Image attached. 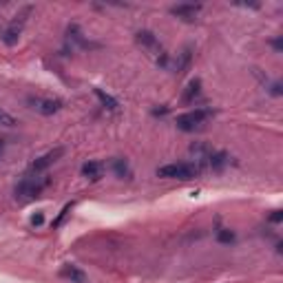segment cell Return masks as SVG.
I'll return each mask as SVG.
<instances>
[{
    "label": "cell",
    "instance_id": "cell-1",
    "mask_svg": "<svg viewBox=\"0 0 283 283\" xmlns=\"http://www.w3.org/2000/svg\"><path fill=\"white\" fill-rule=\"evenodd\" d=\"M204 170V166L199 162L188 164V162H175V164H166V166L157 168V177L162 179H192L199 177Z\"/></svg>",
    "mask_w": 283,
    "mask_h": 283
},
{
    "label": "cell",
    "instance_id": "cell-2",
    "mask_svg": "<svg viewBox=\"0 0 283 283\" xmlns=\"http://www.w3.org/2000/svg\"><path fill=\"white\" fill-rule=\"evenodd\" d=\"M51 184L49 177H40V175H27L20 184H16L14 195L16 199H34V197L42 195L44 188Z\"/></svg>",
    "mask_w": 283,
    "mask_h": 283
},
{
    "label": "cell",
    "instance_id": "cell-3",
    "mask_svg": "<svg viewBox=\"0 0 283 283\" xmlns=\"http://www.w3.org/2000/svg\"><path fill=\"white\" fill-rule=\"evenodd\" d=\"M212 117V111L210 109H195V111H188V113H182V115H177V120H175V124H177L179 131H186V133H190V131L199 129V126L204 124V122H208Z\"/></svg>",
    "mask_w": 283,
    "mask_h": 283
},
{
    "label": "cell",
    "instance_id": "cell-4",
    "mask_svg": "<svg viewBox=\"0 0 283 283\" xmlns=\"http://www.w3.org/2000/svg\"><path fill=\"white\" fill-rule=\"evenodd\" d=\"M27 104L34 111H38L40 115H53V113H58L62 109V100H58V97H34L31 95L27 100Z\"/></svg>",
    "mask_w": 283,
    "mask_h": 283
},
{
    "label": "cell",
    "instance_id": "cell-5",
    "mask_svg": "<svg viewBox=\"0 0 283 283\" xmlns=\"http://www.w3.org/2000/svg\"><path fill=\"white\" fill-rule=\"evenodd\" d=\"M62 153H64V149H60V146H58V149H53V151H49V153H44L42 157H38L34 164H31V175H42L44 170L51 166V164L58 162V157Z\"/></svg>",
    "mask_w": 283,
    "mask_h": 283
},
{
    "label": "cell",
    "instance_id": "cell-6",
    "mask_svg": "<svg viewBox=\"0 0 283 283\" xmlns=\"http://www.w3.org/2000/svg\"><path fill=\"white\" fill-rule=\"evenodd\" d=\"M102 175H104V164H102V162L89 159V162L82 166V177L89 179V182H100Z\"/></svg>",
    "mask_w": 283,
    "mask_h": 283
},
{
    "label": "cell",
    "instance_id": "cell-7",
    "mask_svg": "<svg viewBox=\"0 0 283 283\" xmlns=\"http://www.w3.org/2000/svg\"><path fill=\"white\" fill-rule=\"evenodd\" d=\"M60 277L67 279V281H71V283H87L89 281L87 274L82 272L77 265H73V264H64L62 268H60Z\"/></svg>",
    "mask_w": 283,
    "mask_h": 283
},
{
    "label": "cell",
    "instance_id": "cell-8",
    "mask_svg": "<svg viewBox=\"0 0 283 283\" xmlns=\"http://www.w3.org/2000/svg\"><path fill=\"white\" fill-rule=\"evenodd\" d=\"M206 162L212 170L219 173V170H224V168L230 164V155L226 153V151H210V155L206 157Z\"/></svg>",
    "mask_w": 283,
    "mask_h": 283
},
{
    "label": "cell",
    "instance_id": "cell-9",
    "mask_svg": "<svg viewBox=\"0 0 283 283\" xmlns=\"http://www.w3.org/2000/svg\"><path fill=\"white\" fill-rule=\"evenodd\" d=\"M202 11V5H175V7H170V14L173 16H177V18H182V20H195V16Z\"/></svg>",
    "mask_w": 283,
    "mask_h": 283
},
{
    "label": "cell",
    "instance_id": "cell-10",
    "mask_svg": "<svg viewBox=\"0 0 283 283\" xmlns=\"http://www.w3.org/2000/svg\"><path fill=\"white\" fill-rule=\"evenodd\" d=\"M199 91H202V80H199V77H195V80L188 82L186 91L182 93V102H186V104L195 102V100H197V95H199Z\"/></svg>",
    "mask_w": 283,
    "mask_h": 283
},
{
    "label": "cell",
    "instance_id": "cell-11",
    "mask_svg": "<svg viewBox=\"0 0 283 283\" xmlns=\"http://www.w3.org/2000/svg\"><path fill=\"white\" fill-rule=\"evenodd\" d=\"M111 168H113L115 177H120V179H129L131 177V166H129V162H126V159L115 157L113 162H111Z\"/></svg>",
    "mask_w": 283,
    "mask_h": 283
},
{
    "label": "cell",
    "instance_id": "cell-12",
    "mask_svg": "<svg viewBox=\"0 0 283 283\" xmlns=\"http://www.w3.org/2000/svg\"><path fill=\"white\" fill-rule=\"evenodd\" d=\"M20 27L18 22H11L9 27L5 29V34H2V40H5V44H9V47H14V44H18V40H20Z\"/></svg>",
    "mask_w": 283,
    "mask_h": 283
},
{
    "label": "cell",
    "instance_id": "cell-13",
    "mask_svg": "<svg viewBox=\"0 0 283 283\" xmlns=\"http://www.w3.org/2000/svg\"><path fill=\"white\" fill-rule=\"evenodd\" d=\"M190 62H192V49H190V47H186V49H184V51L177 56V62H175V69H177V73L188 71Z\"/></svg>",
    "mask_w": 283,
    "mask_h": 283
},
{
    "label": "cell",
    "instance_id": "cell-14",
    "mask_svg": "<svg viewBox=\"0 0 283 283\" xmlns=\"http://www.w3.org/2000/svg\"><path fill=\"white\" fill-rule=\"evenodd\" d=\"M137 42L142 44V47H146V49L157 47V38H155V34H153V31H149V29L137 31Z\"/></svg>",
    "mask_w": 283,
    "mask_h": 283
},
{
    "label": "cell",
    "instance_id": "cell-15",
    "mask_svg": "<svg viewBox=\"0 0 283 283\" xmlns=\"http://www.w3.org/2000/svg\"><path fill=\"white\" fill-rule=\"evenodd\" d=\"M215 237H217L219 244H226V245H230V244H235V241H237L235 230H230V228H219V230L215 232Z\"/></svg>",
    "mask_w": 283,
    "mask_h": 283
},
{
    "label": "cell",
    "instance_id": "cell-16",
    "mask_svg": "<svg viewBox=\"0 0 283 283\" xmlns=\"http://www.w3.org/2000/svg\"><path fill=\"white\" fill-rule=\"evenodd\" d=\"M95 97L97 100L102 102V106H104V109H109V111H117V100L115 97H111V95H106L104 91H100V89H95Z\"/></svg>",
    "mask_w": 283,
    "mask_h": 283
},
{
    "label": "cell",
    "instance_id": "cell-17",
    "mask_svg": "<svg viewBox=\"0 0 283 283\" xmlns=\"http://www.w3.org/2000/svg\"><path fill=\"white\" fill-rule=\"evenodd\" d=\"M71 208H73V204H67V206H64L62 210H60L58 219H56V221H53V224H51V228H58V226H60V224H62V221H64V217L69 215V210H71Z\"/></svg>",
    "mask_w": 283,
    "mask_h": 283
},
{
    "label": "cell",
    "instance_id": "cell-18",
    "mask_svg": "<svg viewBox=\"0 0 283 283\" xmlns=\"http://www.w3.org/2000/svg\"><path fill=\"white\" fill-rule=\"evenodd\" d=\"M0 124L2 126H16L18 122H16V117H11L9 113H5V111H0Z\"/></svg>",
    "mask_w": 283,
    "mask_h": 283
},
{
    "label": "cell",
    "instance_id": "cell-19",
    "mask_svg": "<svg viewBox=\"0 0 283 283\" xmlns=\"http://www.w3.org/2000/svg\"><path fill=\"white\" fill-rule=\"evenodd\" d=\"M29 224L34 226V228H40V226L44 224V215H42V212H36V215H31Z\"/></svg>",
    "mask_w": 283,
    "mask_h": 283
},
{
    "label": "cell",
    "instance_id": "cell-20",
    "mask_svg": "<svg viewBox=\"0 0 283 283\" xmlns=\"http://www.w3.org/2000/svg\"><path fill=\"white\" fill-rule=\"evenodd\" d=\"M168 62H170L168 53H166V51H159V56H157V64H159L162 69H168Z\"/></svg>",
    "mask_w": 283,
    "mask_h": 283
},
{
    "label": "cell",
    "instance_id": "cell-21",
    "mask_svg": "<svg viewBox=\"0 0 283 283\" xmlns=\"http://www.w3.org/2000/svg\"><path fill=\"white\" fill-rule=\"evenodd\" d=\"M281 219H283V215H281V212H279V210H274L272 215H270V221H272V224H279V221H281Z\"/></svg>",
    "mask_w": 283,
    "mask_h": 283
},
{
    "label": "cell",
    "instance_id": "cell-22",
    "mask_svg": "<svg viewBox=\"0 0 283 283\" xmlns=\"http://www.w3.org/2000/svg\"><path fill=\"white\" fill-rule=\"evenodd\" d=\"M272 47H274V51H281V49H283L281 38H274V40H272Z\"/></svg>",
    "mask_w": 283,
    "mask_h": 283
},
{
    "label": "cell",
    "instance_id": "cell-23",
    "mask_svg": "<svg viewBox=\"0 0 283 283\" xmlns=\"http://www.w3.org/2000/svg\"><path fill=\"white\" fill-rule=\"evenodd\" d=\"M0 155H2V142H0Z\"/></svg>",
    "mask_w": 283,
    "mask_h": 283
}]
</instances>
